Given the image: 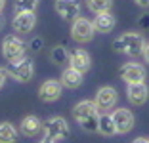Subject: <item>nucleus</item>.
<instances>
[{
  "instance_id": "cd10ccee",
  "label": "nucleus",
  "mask_w": 149,
  "mask_h": 143,
  "mask_svg": "<svg viewBox=\"0 0 149 143\" xmlns=\"http://www.w3.org/2000/svg\"><path fill=\"white\" fill-rule=\"evenodd\" d=\"M40 143H56V139H52V137H48V135H44V139Z\"/></svg>"
},
{
  "instance_id": "7c9ffc66",
  "label": "nucleus",
  "mask_w": 149,
  "mask_h": 143,
  "mask_svg": "<svg viewBox=\"0 0 149 143\" xmlns=\"http://www.w3.org/2000/svg\"><path fill=\"white\" fill-rule=\"evenodd\" d=\"M0 29H2V17H0Z\"/></svg>"
},
{
  "instance_id": "f8f14e48",
  "label": "nucleus",
  "mask_w": 149,
  "mask_h": 143,
  "mask_svg": "<svg viewBox=\"0 0 149 143\" xmlns=\"http://www.w3.org/2000/svg\"><path fill=\"white\" fill-rule=\"evenodd\" d=\"M56 10H57V13H59L63 19L71 21V19L79 17L80 6H79L77 0H57V2H56Z\"/></svg>"
},
{
  "instance_id": "f03ea898",
  "label": "nucleus",
  "mask_w": 149,
  "mask_h": 143,
  "mask_svg": "<svg viewBox=\"0 0 149 143\" xmlns=\"http://www.w3.org/2000/svg\"><path fill=\"white\" fill-rule=\"evenodd\" d=\"M143 48H145V40L138 33H126L113 42L115 52L126 53V56H140V53H143Z\"/></svg>"
},
{
  "instance_id": "a878e982",
  "label": "nucleus",
  "mask_w": 149,
  "mask_h": 143,
  "mask_svg": "<svg viewBox=\"0 0 149 143\" xmlns=\"http://www.w3.org/2000/svg\"><path fill=\"white\" fill-rule=\"evenodd\" d=\"M143 57H145V61L149 63V44H145V48H143Z\"/></svg>"
},
{
  "instance_id": "393cba45",
  "label": "nucleus",
  "mask_w": 149,
  "mask_h": 143,
  "mask_svg": "<svg viewBox=\"0 0 149 143\" xmlns=\"http://www.w3.org/2000/svg\"><path fill=\"white\" fill-rule=\"evenodd\" d=\"M138 6H141V8H149V0H134Z\"/></svg>"
},
{
  "instance_id": "c756f323",
  "label": "nucleus",
  "mask_w": 149,
  "mask_h": 143,
  "mask_svg": "<svg viewBox=\"0 0 149 143\" xmlns=\"http://www.w3.org/2000/svg\"><path fill=\"white\" fill-rule=\"evenodd\" d=\"M4 2L6 0H0V12H2V8H4Z\"/></svg>"
},
{
  "instance_id": "1a4fd4ad",
  "label": "nucleus",
  "mask_w": 149,
  "mask_h": 143,
  "mask_svg": "<svg viewBox=\"0 0 149 143\" xmlns=\"http://www.w3.org/2000/svg\"><path fill=\"white\" fill-rule=\"evenodd\" d=\"M35 23H36L35 12H19L13 17V29L17 33H31Z\"/></svg>"
},
{
  "instance_id": "412c9836",
  "label": "nucleus",
  "mask_w": 149,
  "mask_h": 143,
  "mask_svg": "<svg viewBox=\"0 0 149 143\" xmlns=\"http://www.w3.org/2000/svg\"><path fill=\"white\" fill-rule=\"evenodd\" d=\"M38 0H17L15 2V13L19 12H35Z\"/></svg>"
},
{
  "instance_id": "dca6fc26",
  "label": "nucleus",
  "mask_w": 149,
  "mask_h": 143,
  "mask_svg": "<svg viewBox=\"0 0 149 143\" xmlns=\"http://www.w3.org/2000/svg\"><path fill=\"white\" fill-rule=\"evenodd\" d=\"M94 27L97 33H111L115 29V17L109 12H101L97 13V17L94 19Z\"/></svg>"
},
{
  "instance_id": "0eeeda50",
  "label": "nucleus",
  "mask_w": 149,
  "mask_h": 143,
  "mask_svg": "<svg viewBox=\"0 0 149 143\" xmlns=\"http://www.w3.org/2000/svg\"><path fill=\"white\" fill-rule=\"evenodd\" d=\"M113 120L115 126H117V134H126L134 126V115L128 109H117L113 113Z\"/></svg>"
},
{
  "instance_id": "ddd939ff",
  "label": "nucleus",
  "mask_w": 149,
  "mask_h": 143,
  "mask_svg": "<svg viewBox=\"0 0 149 143\" xmlns=\"http://www.w3.org/2000/svg\"><path fill=\"white\" fill-rule=\"evenodd\" d=\"M61 84L63 82H57V80H46L38 90L40 99L42 101H56L61 95Z\"/></svg>"
},
{
  "instance_id": "a211bd4d",
  "label": "nucleus",
  "mask_w": 149,
  "mask_h": 143,
  "mask_svg": "<svg viewBox=\"0 0 149 143\" xmlns=\"http://www.w3.org/2000/svg\"><path fill=\"white\" fill-rule=\"evenodd\" d=\"M97 132H101L103 135H113V134H117V126H115L113 115H109V113L100 115V126H97Z\"/></svg>"
},
{
  "instance_id": "5701e85b",
  "label": "nucleus",
  "mask_w": 149,
  "mask_h": 143,
  "mask_svg": "<svg viewBox=\"0 0 149 143\" xmlns=\"http://www.w3.org/2000/svg\"><path fill=\"white\" fill-rule=\"evenodd\" d=\"M31 48L35 50V52H38L40 48H42V38H35V40L31 42Z\"/></svg>"
},
{
  "instance_id": "6ab92c4d",
  "label": "nucleus",
  "mask_w": 149,
  "mask_h": 143,
  "mask_svg": "<svg viewBox=\"0 0 149 143\" xmlns=\"http://www.w3.org/2000/svg\"><path fill=\"white\" fill-rule=\"evenodd\" d=\"M17 139V132L10 122H0V143H13Z\"/></svg>"
},
{
  "instance_id": "b1692460",
  "label": "nucleus",
  "mask_w": 149,
  "mask_h": 143,
  "mask_svg": "<svg viewBox=\"0 0 149 143\" xmlns=\"http://www.w3.org/2000/svg\"><path fill=\"white\" fill-rule=\"evenodd\" d=\"M4 82H6V71L0 67V88L4 86Z\"/></svg>"
},
{
  "instance_id": "bb28decb",
  "label": "nucleus",
  "mask_w": 149,
  "mask_h": 143,
  "mask_svg": "<svg viewBox=\"0 0 149 143\" xmlns=\"http://www.w3.org/2000/svg\"><path fill=\"white\" fill-rule=\"evenodd\" d=\"M132 143H149V139H145V137H136Z\"/></svg>"
},
{
  "instance_id": "9d476101",
  "label": "nucleus",
  "mask_w": 149,
  "mask_h": 143,
  "mask_svg": "<svg viewBox=\"0 0 149 143\" xmlns=\"http://www.w3.org/2000/svg\"><path fill=\"white\" fill-rule=\"evenodd\" d=\"M120 76L128 84L130 82H143L145 80V69L141 65H138V63H126L120 69Z\"/></svg>"
},
{
  "instance_id": "6e6552de",
  "label": "nucleus",
  "mask_w": 149,
  "mask_h": 143,
  "mask_svg": "<svg viewBox=\"0 0 149 143\" xmlns=\"http://www.w3.org/2000/svg\"><path fill=\"white\" fill-rule=\"evenodd\" d=\"M126 94H128V99H130L132 105H143L147 101L149 90L145 86V82H130Z\"/></svg>"
},
{
  "instance_id": "7ed1b4c3",
  "label": "nucleus",
  "mask_w": 149,
  "mask_h": 143,
  "mask_svg": "<svg viewBox=\"0 0 149 143\" xmlns=\"http://www.w3.org/2000/svg\"><path fill=\"white\" fill-rule=\"evenodd\" d=\"M25 42H23L19 36L15 35H8L4 36V42H2V56H4L6 61H15V59H21L25 56Z\"/></svg>"
},
{
  "instance_id": "f257e3e1",
  "label": "nucleus",
  "mask_w": 149,
  "mask_h": 143,
  "mask_svg": "<svg viewBox=\"0 0 149 143\" xmlns=\"http://www.w3.org/2000/svg\"><path fill=\"white\" fill-rule=\"evenodd\" d=\"M73 118L82 126V130L86 132H96L100 126V107L96 101L84 99L80 103H77V107L73 109Z\"/></svg>"
},
{
  "instance_id": "f3484780",
  "label": "nucleus",
  "mask_w": 149,
  "mask_h": 143,
  "mask_svg": "<svg viewBox=\"0 0 149 143\" xmlns=\"http://www.w3.org/2000/svg\"><path fill=\"white\" fill-rule=\"evenodd\" d=\"M82 74H84V73L77 71L74 67L65 69V71H63V74H61L63 86H67V88H79L80 84H82Z\"/></svg>"
},
{
  "instance_id": "423d86ee",
  "label": "nucleus",
  "mask_w": 149,
  "mask_h": 143,
  "mask_svg": "<svg viewBox=\"0 0 149 143\" xmlns=\"http://www.w3.org/2000/svg\"><path fill=\"white\" fill-rule=\"evenodd\" d=\"M96 33V27L94 23H90L84 17H77L73 21V27H71V36H73L77 42H90Z\"/></svg>"
},
{
  "instance_id": "2eb2a0df",
  "label": "nucleus",
  "mask_w": 149,
  "mask_h": 143,
  "mask_svg": "<svg viewBox=\"0 0 149 143\" xmlns=\"http://www.w3.org/2000/svg\"><path fill=\"white\" fill-rule=\"evenodd\" d=\"M42 122H40L38 117H35V115H29V117H25L21 120V134L27 135V137H31V135H36L40 130H42Z\"/></svg>"
},
{
  "instance_id": "39448f33",
  "label": "nucleus",
  "mask_w": 149,
  "mask_h": 143,
  "mask_svg": "<svg viewBox=\"0 0 149 143\" xmlns=\"http://www.w3.org/2000/svg\"><path fill=\"white\" fill-rule=\"evenodd\" d=\"M8 73L19 82H27L33 78V59L23 56L21 59H15L8 65Z\"/></svg>"
},
{
  "instance_id": "9b49d317",
  "label": "nucleus",
  "mask_w": 149,
  "mask_h": 143,
  "mask_svg": "<svg viewBox=\"0 0 149 143\" xmlns=\"http://www.w3.org/2000/svg\"><path fill=\"white\" fill-rule=\"evenodd\" d=\"M117 90L115 88H111V86H103V88H100V92H97V95H96V103H97V107L100 109H113L115 105H117Z\"/></svg>"
},
{
  "instance_id": "c85d7f7f",
  "label": "nucleus",
  "mask_w": 149,
  "mask_h": 143,
  "mask_svg": "<svg viewBox=\"0 0 149 143\" xmlns=\"http://www.w3.org/2000/svg\"><path fill=\"white\" fill-rule=\"evenodd\" d=\"M141 25H145V27L149 25V15H147V19H143V21H141Z\"/></svg>"
},
{
  "instance_id": "aec40b11",
  "label": "nucleus",
  "mask_w": 149,
  "mask_h": 143,
  "mask_svg": "<svg viewBox=\"0 0 149 143\" xmlns=\"http://www.w3.org/2000/svg\"><path fill=\"white\" fill-rule=\"evenodd\" d=\"M86 2H88V8L96 13L109 12L111 6H113V0H86Z\"/></svg>"
},
{
  "instance_id": "4468645a",
  "label": "nucleus",
  "mask_w": 149,
  "mask_h": 143,
  "mask_svg": "<svg viewBox=\"0 0 149 143\" xmlns=\"http://www.w3.org/2000/svg\"><path fill=\"white\" fill-rule=\"evenodd\" d=\"M90 56H88L84 50H74L73 53L69 56V65L74 67L77 71H80V73H86L88 69H90Z\"/></svg>"
},
{
  "instance_id": "20e7f679",
  "label": "nucleus",
  "mask_w": 149,
  "mask_h": 143,
  "mask_svg": "<svg viewBox=\"0 0 149 143\" xmlns=\"http://www.w3.org/2000/svg\"><path fill=\"white\" fill-rule=\"evenodd\" d=\"M42 130H44V135H48V137L52 139H67L71 135V130H69V124L65 122V118L61 117H54L50 118V120L44 122L42 126Z\"/></svg>"
},
{
  "instance_id": "4be33fe9",
  "label": "nucleus",
  "mask_w": 149,
  "mask_h": 143,
  "mask_svg": "<svg viewBox=\"0 0 149 143\" xmlns=\"http://www.w3.org/2000/svg\"><path fill=\"white\" fill-rule=\"evenodd\" d=\"M52 59H54V63H63L67 59V50L63 46H56L52 52Z\"/></svg>"
}]
</instances>
